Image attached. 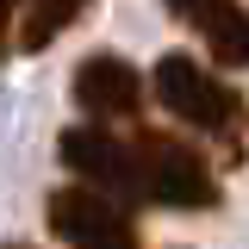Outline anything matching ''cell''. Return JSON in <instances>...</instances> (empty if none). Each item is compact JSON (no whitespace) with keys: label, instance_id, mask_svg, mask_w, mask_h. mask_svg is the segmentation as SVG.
Returning a JSON list of instances; mask_svg holds the SVG:
<instances>
[{"label":"cell","instance_id":"cell-6","mask_svg":"<svg viewBox=\"0 0 249 249\" xmlns=\"http://www.w3.org/2000/svg\"><path fill=\"white\" fill-rule=\"evenodd\" d=\"M75 100L88 106L93 119H124V112H137L143 106V75L131 69L124 56H88L75 69Z\"/></svg>","mask_w":249,"mask_h":249},{"label":"cell","instance_id":"cell-1","mask_svg":"<svg viewBox=\"0 0 249 249\" xmlns=\"http://www.w3.org/2000/svg\"><path fill=\"white\" fill-rule=\"evenodd\" d=\"M131 162H137V199L168 206V212H212L218 206L212 168L199 162V150H187L175 137L143 131V137L131 143Z\"/></svg>","mask_w":249,"mask_h":249},{"label":"cell","instance_id":"cell-8","mask_svg":"<svg viewBox=\"0 0 249 249\" xmlns=\"http://www.w3.org/2000/svg\"><path fill=\"white\" fill-rule=\"evenodd\" d=\"M19 6H31V0H0V50H6V19H13Z\"/></svg>","mask_w":249,"mask_h":249},{"label":"cell","instance_id":"cell-3","mask_svg":"<svg viewBox=\"0 0 249 249\" xmlns=\"http://www.w3.org/2000/svg\"><path fill=\"white\" fill-rule=\"evenodd\" d=\"M156 100L175 119L199 124V131H224V124L237 119V93L224 88L218 75H206L193 56H162L156 62Z\"/></svg>","mask_w":249,"mask_h":249},{"label":"cell","instance_id":"cell-2","mask_svg":"<svg viewBox=\"0 0 249 249\" xmlns=\"http://www.w3.org/2000/svg\"><path fill=\"white\" fill-rule=\"evenodd\" d=\"M50 231L69 249H137V224L112 193L93 187H62L50 193Z\"/></svg>","mask_w":249,"mask_h":249},{"label":"cell","instance_id":"cell-4","mask_svg":"<svg viewBox=\"0 0 249 249\" xmlns=\"http://www.w3.org/2000/svg\"><path fill=\"white\" fill-rule=\"evenodd\" d=\"M56 156L93 187V193H137V162H131V143L106 137L100 124H69L56 137Z\"/></svg>","mask_w":249,"mask_h":249},{"label":"cell","instance_id":"cell-5","mask_svg":"<svg viewBox=\"0 0 249 249\" xmlns=\"http://www.w3.org/2000/svg\"><path fill=\"white\" fill-rule=\"evenodd\" d=\"M168 13L199 31L206 50L224 69H249V13H243V0H168Z\"/></svg>","mask_w":249,"mask_h":249},{"label":"cell","instance_id":"cell-7","mask_svg":"<svg viewBox=\"0 0 249 249\" xmlns=\"http://www.w3.org/2000/svg\"><path fill=\"white\" fill-rule=\"evenodd\" d=\"M81 6L88 0H31L25 19H19V50H44L50 37H62V31L81 19Z\"/></svg>","mask_w":249,"mask_h":249},{"label":"cell","instance_id":"cell-9","mask_svg":"<svg viewBox=\"0 0 249 249\" xmlns=\"http://www.w3.org/2000/svg\"><path fill=\"white\" fill-rule=\"evenodd\" d=\"M0 249H19V243H0Z\"/></svg>","mask_w":249,"mask_h":249}]
</instances>
